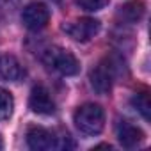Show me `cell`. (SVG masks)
I'll return each mask as SVG.
<instances>
[{
  "label": "cell",
  "instance_id": "obj_1",
  "mask_svg": "<svg viewBox=\"0 0 151 151\" xmlns=\"http://www.w3.org/2000/svg\"><path fill=\"white\" fill-rule=\"evenodd\" d=\"M124 69V60L119 55H107L89 75L93 89L98 94H109L112 91L114 78H117Z\"/></svg>",
  "mask_w": 151,
  "mask_h": 151
},
{
  "label": "cell",
  "instance_id": "obj_2",
  "mask_svg": "<svg viewBox=\"0 0 151 151\" xmlns=\"http://www.w3.org/2000/svg\"><path fill=\"white\" fill-rule=\"evenodd\" d=\"M77 128L86 135H98L105 126V110L98 103H86L77 109L73 116Z\"/></svg>",
  "mask_w": 151,
  "mask_h": 151
},
{
  "label": "cell",
  "instance_id": "obj_3",
  "mask_svg": "<svg viewBox=\"0 0 151 151\" xmlns=\"http://www.w3.org/2000/svg\"><path fill=\"white\" fill-rule=\"evenodd\" d=\"M43 60L53 68L55 71H59L64 77H73L80 71V62L78 59L75 57L71 52L64 50V48H59V46H52L45 52L43 55Z\"/></svg>",
  "mask_w": 151,
  "mask_h": 151
},
{
  "label": "cell",
  "instance_id": "obj_4",
  "mask_svg": "<svg viewBox=\"0 0 151 151\" xmlns=\"http://www.w3.org/2000/svg\"><path fill=\"white\" fill-rule=\"evenodd\" d=\"M100 22L94 18H80L64 25V32L78 43H87L100 32Z\"/></svg>",
  "mask_w": 151,
  "mask_h": 151
},
{
  "label": "cell",
  "instance_id": "obj_5",
  "mask_svg": "<svg viewBox=\"0 0 151 151\" xmlns=\"http://www.w3.org/2000/svg\"><path fill=\"white\" fill-rule=\"evenodd\" d=\"M22 22L29 30H41L50 22V9L43 2H30L22 13Z\"/></svg>",
  "mask_w": 151,
  "mask_h": 151
},
{
  "label": "cell",
  "instance_id": "obj_6",
  "mask_svg": "<svg viewBox=\"0 0 151 151\" xmlns=\"http://www.w3.org/2000/svg\"><path fill=\"white\" fill-rule=\"evenodd\" d=\"M27 144L30 149H36V151H50V149H55L59 146L55 133L43 128V126H30L29 128Z\"/></svg>",
  "mask_w": 151,
  "mask_h": 151
},
{
  "label": "cell",
  "instance_id": "obj_7",
  "mask_svg": "<svg viewBox=\"0 0 151 151\" xmlns=\"http://www.w3.org/2000/svg\"><path fill=\"white\" fill-rule=\"evenodd\" d=\"M29 107L34 114H39V116L55 114V101H53L52 94L43 86H36L32 89L30 98H29Z\"/></svg>",
  "mask_w": 151,
  "mask_h": 151
},
{
  "label": "cell",
  "instance_id": "obj_8",
  "mask_svg": "<svg viewBox=\"0 0 151 151\" xmlns=\"http://www.w3.org/2000/svg\"><path fill=\"white\" fill-rule=\"evenodd\" d=\"M117 139L123 147H135L144 140V132L139 126H135L128 121H123L117 126Z\"/></svg>",
  "mask_w": 151,
  "mask_h": 151
},
{
  "label": "cell",
  "instance_id": "obj_9",
  "mask_svg": "<svg viewBox=\"0 0 151 151\" xmlns=\"http://www.w3.org/2000/svg\"><path fill=\"white\" fill-rule=\"evenodd\" d=\"M23 75H25V71L14 55H2L0 57V78L9 80V82H16Z\"/></svg>",
  "mask_w": 151,
  "mask_h": 151
},
{
  "label": "cell",
  "instance_id": "obj_10",
  "mask_svg": "<svg viewBox=\"0 0 151 151\" xmlns=\"http://www.w3.org/2000/svg\"><path fill=\"white\" fill-rule=\"evenodd\" d=\"M146 14V4L142 0H130L119 7V16L126 23H139Z\"/></svg>",
  "mask_w": 151,
  "mask_h": 151
},
{
  "label": "cell",
  "instance_id": "obj_11",
  "mask_svg": "<svg viewBox=\"0 0 151 151\" xmlns=\"http://www.w3.org/2000/svg\"><path fill=\"white\" fill-rule=\"evenodd\" d=\"M132 105L133 109L146 119L149 121L151 119V101H149V94L147 93H139L132 98Z\"/></svg>",
  "mask_w": 151,
  "mask_h": 151
},
{
  "label": "cell",
  "instance_id": "obj_12",
  "mask_svg": "<svg viewBox=\"0 0 151 151\" xmlns=\"http://www.w3.org/2000/svg\"><path fill=\"white\" fill-rule=\"evenodd\" d=\"M13 109H14V100H13L11 93L0 87V121L9 119L13 114Z\"/></svg>",
  "mask_w": 151,
  "mask_h": 151
},
{
  "label": "cell",
  "instance_id": "obj_13",
  "mask_svg": "<svg viewBox=\"0 0 151 151\" xmlns=\"http://www.w3.org/2000/svg\"><path fill=\"white\" fill-rule=\"evenodd\" d=\"M77 4L84 11H100L109 4V0H77Z\"/></svg>",
  "mask_w": 151,
  "mask_h": 151
},
{
  "label": "cell",
  "instance_id": "obj_14",
  "mask_svg": "<svg viewBox=\"0 0 151 151\" xmlns=\"http://www.w3.org/2000/svg\"><path fill=\"white\" fill-rule=\"evenodd\" d=\"M4 147V142H2V137H0V149H2Z\"/></svg>",
  "mask_w": 151,
  "mask_h": 151
}]
</instances>
